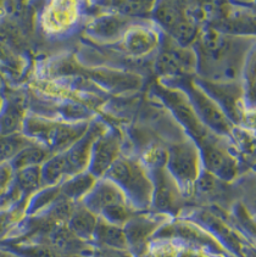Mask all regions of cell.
Here are the masks:
<instances>
[{"label":"cell","instance_id":"5bb4252c","mask_svg":"<svg viewBox=\"0 0 256 257\" xmlns=\"http://www.w3.org/2000/svg\"><path fill=\"white\" fill-rule=\"evenodd\" d=\"M98 221L99 219L96 218L95 213L88 210L83 205V206L75 208L68 221V228L76 236L84 240V239L93 238Z\"/></svg>","mask_w":256,"mask_h":257},{"label":"cell","instance_id":"484cf974","mask_svg":"<svg viewBox=\"0 0 256 257\" xmlns=\"http://www.w3.org/2000/svg\"><path fill=\"white\" fill-rule=\"evenodd\" d=\"M19 115H17L16 111H13V112H9L3 117L2 119V127L4 132H11L17 127L19 124Z\"/></svg>","mask_w":256,"mask_h":257},{"label":"cell","instance_id":"e0dca14e","mask_svg":"<svg viewBox=\"0 0 256 257\" xmlns=\"http://www.w3.org/2000/svg\"><path fill=\"white\" fill-rule=\"evenodd\" d=\"M124 21L122 17L117 16H104L96 19L93 24L89 25V32L100 38H113L123 28Z\"/></svg>","mask_w":256,"mask_h":257},{"label":"cell","instance_id":"52a82bcc","mask_svg":"<svg viewBox=\"0 0 256 257\" xmlns=\"http://www.w3.org/2000/svg\"><path fill=\"white\" fill-rule=\"evenodd\" d=\"M127 198L118 185L105 179L96 182L92 190L84 198V206L93 213H101L117 205L127 204Z\"/></svg>","mask_w":256,"mask_h":257},{"label":"cell","instance_id":"5b68a950","mask_svg":"<svg viewBox=\"0 0 256 257\" xmlns=\"http://www.w3.org/2000/svg\"><path fill=\"white\" fill-rule=\"evenodd\" d=\"M153 202L162 212H176L181 206V194L176 179L169 170L156 167L154 170Z\"/></svg>","mask_w":256,"mask_h":257},{"label":"cell","instance_id":"7402d4cb","mask_svg":"<svg viewBox=\"0 0 256 257\" xmlns=\"http://www.w3.org/2000/svg\"><path fill=\"white\" fill-rule=\"evenodd\" d=\"M171 36L173 37L177 44L181 48H187L195 41L198 37V27L189 20H182L179 24L171 31Z\"/></svg>","mask_w":256,"mask_h":257},{"label":"cell","instance_id":"cb8c5ba5","mask_svg":"<svg viewBox=\"0 0 256 257\" xmlns=\"http://www.w3.org/2000/svg\"><path fill=\"white\" fill-rule=\"evenodd\" d=\"M24 141L16 137H8V138L0 139V160H4L13 156L17 151L24 150Z\"/></svg>","mask_w":256,"mask_h":257},{"label":"cell","instance_id":"d4e9b609","mask_svg":"<svg viewBox=\"0 0 256 257\" xmlns=\"http://www.w3.org/2000/svg\"><path fill=\"white\" fill-rule=\"evenodd\" d=\"M119 11L127 16H139L144 15L152 9L153 3L149 2H124L119 3Z\"/></svg>","mask_w":256,"mask_h":257},{"label":"cell","instance_id":"d6986e66","mask_svg":"<svg viewBox=\"0 0 256 257\" xmlns=\"http://www.w3.org/2000/svg\"><path fill=\"white\" fill-rule=\"evenodd\" d=\"M201 43H203L205 51L215 59L223 56L226 54L227 48H228V44H227L224 37L213 28L204 31L203 34H201Z\"/></svg>","mask_w":256,"mask_h":257},{"label":"cell","instance_id":"83f0119b","mask_svg":"<svg viewBox=\"0 0 256 257\" xmlns=\"http://www.w3.org/2000/svg\"><path fill=\"white\" fill-rule=\"evenodd\" d=\"M247 96L252 104H256V77L247 78Z\"/></svg>","mask_w":256,"mask_h":257},{"label":"cell","instance_id":"3957f363","mask_svg":"<svg viewBox=\"0 0 256 257\" xmlns=\"http://www.w3.org/2000/svg\"><path fill=\"white\" fill-rule=\"evenodd\" d=\"M188 84L189 101L205 127L215 133L228 134L230 132V119L220 105L207 95L206 91L201 89L199 84L192 82Z\"/></svg>","mask_w":256,"mask_h":257},{"label":"cell","instance_id":"6da1fadb","mask_svg":"<svg viewBox=\"0 0 256 257\" xmlns=\"http://www.w3.org/2000/svg\"><path fill=\"white\" fill-rule=\"evenodd\" d=\"M106 177L121 188L137 207H147L153 201V182L137 162L117 159L106 172Z\"/></svg>","mask_w":256,"mask_h":257},{"label":"cell","instance_id":"8fae6325","mask_svg":"<svg viewBox=\"0 0 256 257\" xmlns=\"http://www.w3.org/2000/svg\"><path fill=\"white\" fill-rule=\"evenodd\" d=\"M199 87L220 105L229 119L238 115V90L233 84L200 81Z\"/></svg>","mask_w":256,"mask_h":257},{"label":"cell","instance_id":"7c38bea8","mask_svg":"<svg viewBox=\"0 0 256 257\" xmlns=\"http://www.w3.org/2000/svg\"><path fill=\"white\" fill-rule=\"evenodd\" d=\"M93 238L102 247L126 250L128 246V240L124 229H122L121 225L110 223L104 218L98 221Z\"/></svg>","mask_w":256,"mask_h":257},{"label":"cell","instance_id":"9a60e30c","mask_svg":"<svg viewBox=\"0 0 256 257\" xmlns=\"http://www.w3.org/2000/svg\"><path fill=\"white\" fill-rule=\"evenodd\" d=\"M95 177L90 172H82L75 174L72 178L67 179L60 188L61 195L71 201L85 198L95 185Z\"/></svg>","mask_w":256,"mask_h":257},{"label":"cell","instance_id":"4fadbf2b","mask_svg":"<svg viewBox=\"0 0 256 257\" xmlns=\"http://www.w3.org/2000/svg\"><path fill=\"white\" fill-rule=\"evenodd\" d=\"M158 44V36L149 28L137 27L126 34L124 45L133 55H144Z\"/></svg>","mask_w":256,"mask_h":257},{"label":"cell","instance_id":"f546056e","mask_svg":"<svg viewBox=\"0 0 256 257\" xmlns=\"http://www.w3.org/2000/svg\"><path fill=\"white\" fill-rule=\"evenodd\" d=\"M9 179V172L7 170H0V193L4 189L5 184H7Z\"/></svg>","mask_w":256,"mask_h":257},{"label":"cell","instance_id":"ffe728a7","mask_svg":"<svg viewBox=\"0 0 256 257\" xmlns=\"http://www.w3.org/2000/svg\"><path fill=\"white\" fill-rule=\"evenodd\" d=\"M154 229V223L149 219L135 218L127 222L124 233H126L128 244L138 245L143 242L147 236L152 233Z\"/></svg>","mask_w":256,"mask_h":257},{"label":"cell","instance_id":"4316f807","mask_svg":"<svg viewBox=\"0 0 256 257\" xmlns=\"http://www.w3.org/2000/svg\"><path fill=\"white\" fill-rule=\"evenodd\" d=\"M93 257H130V255L124 250L100 246L94 252Z\"/></svg>","mask_w":256,"mask_h":257},{"label":"cell","instance_id":"4dcf8cb0","mask_svg":"<svg viewBox=\"0 0 256 257\" xmlns=\"http://www.w3.org/2000/svg\"><path fill=\"white\" fill-rule=\"evenodd\" d=\"M56 257H79V255H66V253H59Z\"/></svg>","mask_w":256,"mask_h":257},{"label":"cell","instance_id":"ac0fdd59","mask_svg":"<svg viewBox=\"0 0 256 257\" xmlns=\"http://www.w3.org/2000/svg\"><path fill=\"white\" fill-rule=\"evenodd\" d=\"M154 17L169 32H171L182 20H184L181 9L171 3H162L159 7H156L154 10Z\"/></svg>","mask_w":256,"mask_h":257},{"label":"cell","instance_id":"8992f818","mask_svg":"<svg viewBox=\"0 0 256 257\" xmlns=\"http://www.w3.org/2000/svg\"><path fill=\"white\" fill-rule=\"evenodd\" d=\"M200 150L201 161L207 172L224 181H229L235 176V161L220 145L210 139L200 145Z\"/></svg>","mask_w":256,"mask_h":257},{"label":"cell","instance_id":"ba28073f","mask_svg":"<svg viewBox=\"0 0 256 257\" xmlns=\"http://www.w3.org/2000/svg\"><path fill=\"white\" fill-rule=\"evenodd\" d=\"M119 143L113 134L100 136L95 142L89 162V172L94 177H101L106 174L110 167L117 160Z\"/></svg>","mask_w":256,"mask_h":257},{"label":"cell","instance_id":"44dd1931","mask_svg":"<svg viewBox=\"0 0 256 257\" xmlns=\"http://www.w3.org/2000/svg\"><path fill=\"white\" fill-rule=\"evenodd\" d=\"M47 158L48 153L44 149H42V148H26V149L21 150L17 154L15 160H14V166L19 168V170L31 166H37V165L41 164Z\"/></svg>","mask_w":256,"mask_h":257},{"label":"cell","instance_id":"f1b7e54d","mask_svg":"<svg viewBox=\"0 0 256 257\" xmlns=\"http://www.w3.org/2000/svg\"><path fill=\"white\" fill-rule=\"evenodd\" d=\"M256 77V51L250 56L246 65V78Z\"/></svg>","mask_w":256,"mask_h":257},{"label":"cell","instance_id":"30bf717a","mask_svg":"<svg viewBox=\"0 0 256 257\" xmlns=\"http://www.w3.org/2000/svg\"><path fill=\"white\" fill-rule=\"evenodd\" d=\"M100 137L99 130L96 127H93L92 130L84 133V136L81 139H78L67 153H65L66 159L72 170L73 176L75 174L82 173L85 170V167L89 165L90 158H92V151L95 142Z\"/></svg>","mask_w":256,"mask_h":257},{"label":"cell","instance_id":"2e32d148","mask_svg":"<svg viewBox=\"0 0 256 257\" xmlns=\"http://www.w3.org/2000/svg\"><path fill=\"white\" fill-rule=\"evenodd\" d=\"M72 170L66 159L65 154L55 156V158L48 160L42 168V183L48 185H53L61 181L64 177L71 176Z\"/></svg>","mask_w":256,"mask_h":257},{"label":"cell","instance_id":"603a6c76","mask_svg":"<svg viewBox=\"0 0 256 257\" xmlns=\"http://www.w3.org/2000/svg\"><path fill=\"white\" fill-rule=\"evenodd\" d=\"M17 183L21 189L32 191L38 189L42 184V170L38 166H31L20 170L17 176Z\"/></svg>","mask_w":256,"mask_h":257},{"label":"cell","instance_id":"277c9868","mask_svg":"<svg viewBox=\"0 0 256 257\" xmlns=\"http://www.w3.org/2000/svg\"><path fill=\"white\" fill-rule=\"evenodd\" d=\"M162 98L166 100L167 105L172 108L173 113L181 121V123L187 128L188 132L192 134L199 144L210 141L209 130L203 124L192 104L182 93L172 90H161Z\"/></svg>","mask_w":256,"mask_h":257},{"label":"cell","instance_id":"7a4b0ae2","mask_svg":"<svg viewBox=\"0 0 256 257\" xmlns=\"http://www.w3.org/2000/svg\"><path fill=\"white\" fill-rule=\"evenodd\" d=\"M201 156L198 147L192 142L172 145L167 156V166L176 182L188 185L198 181L200 176Z\"/></svg>","mask_w":256,"mask_h":257},{"label":"cell","instance_id":"9c48e42d","mask_svg":"<svg viewBox=\"0 0 256 257\" xmlns=\"http://www.w3.org/2000/svg\"><path fill=\"white\" fill-rule=\"evenodd\" d=\"M196 65L195 54L186 48L167 49L159 55L156 70L164 76H177L189 72Z\"/></svg>","mask_w":256,"mask_h":257}]
</instances>
